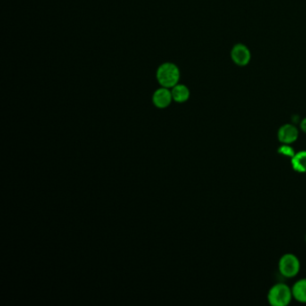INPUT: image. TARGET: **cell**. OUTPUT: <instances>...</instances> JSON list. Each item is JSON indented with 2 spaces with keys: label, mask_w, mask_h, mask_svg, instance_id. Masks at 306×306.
I'll use <instances>...</instances> for the list:
<instances>
[{
  "label": "cell",
  "mask_w": 306,
  "mask_h": 306,
  "mask_svg": "<svg viewBox=\"0 0 306 306\" xmlns=\"http://www.w3.org/2000/svg\"><path fill=\"white\" fill-rule=\"evenodd\" d=\"M181 77L180 69L176 65L166 62L160 65L157 71V80L163 87L173 88L177 85Z\"/></svg>",
  "instance_id": "cell-1"
},
{
  "label": "cell",
  "mask_w": 306,
  "mask_h": 306,
  "mask_svg": "<svg viewBox=\"0 0 306 306\" xmlns=\"http://www.w3.org/2000/svg\"><path fill=\"white\" fill-rule=\"evenodd\" d=\"M292 299V288L285 284H276L268 291V301L272 306L288 305Z\"/></svg>",
  "instance_id": "cell-2"
},
{
  "label": "cell",
  "mask_w": 306,
  "mask_h": 306,
  "mask_svg": "<svg viewBox=\"0 0 306 306\" xmlns=\"http://www.w3.org/2000/svg\"><path fill=\"white\" fill-rule=\"evenodd\" d=\"M301 268L300 260L292 253H286L282 256L278 262V269L282 276L285 277H293L296 276Z\"/></svg>",
  "instance_id": "cell-3"
},
{
  "label": "cell",
  "mask_w": 306,
  "mask_h": 306,
  "mask_svg": "<svg viewBox=\"0 0 306 306\" xmlns=\"http://www.w3.org/2000/svg\"><path fill=\"white\" fill-rule=\"evenodd\" d=\"M231 59L237 66L245 67L251 61V51L244 44L237 43L231 51Z\"/></svg>",
  "instance_id": "cell-4"
},
{
  "label": "cell",
  "mask_w": 306,
  "mask_h": 306,
  "mask_svg": "<svg viewBox=\"0 0 306 306\" xmlns=\"http://www.w3.org/2000/svg\"><path fill=\"white\" fill-rule=\"evenodd\" d=\"M299 136L298 128L293 124H285L277 131V138L282 144L291 145L297 140Z\"/></svg>",
  "instance_id": "cell-5"
},
{
  "label": "cell",
  "mask_w": 306,
  "mask_h": 306,
  "mask_svg": "<svg viewBox=\"0 0 306 306\" xmlns=\"http://www.w3.org/2000/svg\"><path fill=\"white\" fill-rule=\"evenodd\" d=\"M173 102V95L169 88L163 87L156 90L153 94V103L159 109L167 108Z\"/></svg>",
  "instance_id": "cell-6"
},
{
  "label": "cell",
  "mask_w": 306,
  "mask_h": 306,
  "mask_svg": "<svg viewBox=\"0 0 306 306\" xmlns=\"http://www.w3.org/2000/svg\"><path fill=\"white\" fill-rule=\"evenodd\" d=\"M172 95L173 100L178 103H183L187 102L191 96V92L185 85L177 84L172 88Z\"/></svg>",
  "instance_id": "cell-7"
},
{
  "label": "cell",
  "mask_w": 306,
  "mask_h": 306,
  "mask_svg": "<svg viewBox=\"0 0 306 306\" xmlns=\"http://www.w3.org/2000/svg\"><path fill=\"white\" fill-rule=\"evenodd\" d=\"M293 298L298 302L306 303V278L298 280L292 287Z\"/></svg>",
  "instance_id": "cell-8"
},
{
  "label": "cell",
  "mask_w": 306,
  "mask_h": 306,
  "mask_svg": "<svg viewBox=\"0 0 306 306\" xmlns=\"http://www.w3.org/2000/svg\"><path fill=\"white\" fill-rule=\"evenodd\" d=\"M291 165L293 170L300 174L306 173V151H300L295 153L291 158Z\"/></svg>",
  "instance_id": "cell-9"
},
{
  "label": "cell",
  "mask_w": 306,
  "mask_h": 306,
  "mask_svg": "<svg viewBox=\"0 0 306 306\" xmlns=\"http://www.w3.org/2000/svg\"><path fill=\"white\" fill-rule=\"evenodd\" d=\"M277 153L289 158H293V156L295 155V152H294L293 147L290 146V145H287V144H283V145H281L280 147L277 150Z\"/></svg>",
  "instance_id": "cell-10"
},
{
  "label": "cell",
  "mask_w": 306,
  "mask_h": 306,
  "mask_svg": "<svg viewBox=\"0 0 306 306\" xmlns=\"http://www.w3.org/2000/svg\"><path fill=\"white\" fill-rule=\"evenodd\" d=\"M300 128L302 129V132H304L306 133V118L302 119V121H301V123H300Z\"/></svg>",
  "instance_id": "cell-11"
},
{
  "label": "cell",
  "mask_w": 306,
  "mask_h": 306,
  "mask_svg": "<svg viewBox=\"0 0 306 306\" xmlns=\"http://www.w3.org/2000/svg\"><path fill=\"white\" fill-rule=\"evenodd\" d=\"M305 240H306V236H305Z\"/></svg>",
  "instance_id": "cell-12"
}]
</instances>
